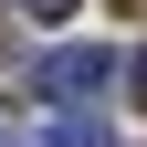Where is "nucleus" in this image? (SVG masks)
<instances>
[{
	"instance_id": "obj_4",
	"label": "nucleus",
	"mask_w": 147,
	"mask_h": 147,
	"mask_svg": "<svg viewBox=\"0 0 147 147\" xmlns=\"http://www.w3.org/2000/svg\"><path fill=\"white\" fill-rule=\"evenodd\" d=\"M137 105H147V53H137Z\"/></svg>"
},
{
	"instance_id": "obj_1",
	"label": "nucleus",
	"mask_w": 147,
	"mask_h": 147,
	"mask_svg": "<svg viewBox=\"0 0 147 147\" xmlns=\"http://www.w3.org/2000/svg\"><path fill=\"white\" fill-rule=\"evenodd\" d=\"M105 74H116V53H95V42H53L32 84H42L53 105H84V95H95V84H105Z\"/></svg>"
},
{
	"instance_id": "obj_3",
	"label": "nucleus",
	"mask_w": 147,
	"mask_h": 147,
	"mask_svg": "<svg viewBox=\"0 0 147 147\" xmlns=\"http://www.w3.org/2000/svg\"><path fill=\"white\" fill-rule=\"evenodd\" d=\"M32 11H42V21H63V11H74V0H32Z\"/></svg>"
},
{
	"instance_id": "obj_5",
	"label": "nucleus",
	"mask_w": 147,
	"mask_h": 147,
	"mask_svg": "<svg viewBox=\"0 0 147 147\" xmlns=\"http://www.w3.org/2000/svg\"><path fill=\"white\" fill-rule=\"evenodd\" d=\"M116 11H137V0H116Z\"/></svg>"
},
{
	"instance_id": "obj_6",
	"label": "nucleus",
	"mask_w": 147,
	"mask_h": 147,
	"mask_svg": "<svg viewBox=\"0 0 147 147\" xmlns=\"http://www.w3.org/2000/svg\"><path fill=\"white\" fill-rule=\"evenodd\" d=\"M0 147H11V137H0Z\"/></svg>"
},
{
	"instance_id": "obj_2",
	"label": "nucleus",
	"mask_w": 147,
	"mask_h": 147,
	"mask_svg": "<svg viewBox=\"0 0 147 147\" xmlns=\"http://www.w3.org/2000/svg\"><path fill=\"white\" fill-rule=\"evenodd\" d=\"M42 147H105V126H95V116H84V105H63V116H53V126H42Z\"/></svg>"
}]
</instances>
